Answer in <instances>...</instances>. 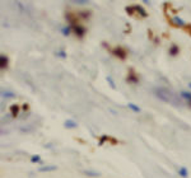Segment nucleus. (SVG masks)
<instances>
[{
    "label": "nucleus",
    "mask_w": 191,
    "mask_h": 178,
    "mask_svg": "<svg viewBox=\"0 0 191 178\" xmlns=\"http://www.w3.org/2000/svg\"><path fill=\"white\" fill-rule=\"evenodd\" d=\"M153 93H154V96L157 97L158 99L163 100V102H166V103H171V105H175V106L181 105V100H180V98H178V96L168 88L155 87L153 89Z\"/></svg>",
    "instance_id": "f257e3e1"
},
{
    "label": "nucleus",
    "mask_w": 191,
    "mask_h": 178,
    "mask_svg": "<svg viewBox=\"0 0 191 178\" xmlns=\"http://www.w3.org/2000/svg\"><path fill=\"white\" fill-rule=\"evenodd\" d=\"M110 52L116 56V57L121 59V60H125L126 56H128V51H126L124 47H120V46L115 47V49H110Z\"/></svg>",
    "instance_id": "f03ea898"
},
{
    "label": "nucleus",
    "mask_w": 191,
    "mask_h": 178,
    "mask_svg": "<svg viewBox=\"0 0 191 178\" xmlns=\"http://www.w3.org/2000/svg\"><path fill=\"white\" fill-rule=\"evenodd\" d=\"M72 29L73 31H74V33L78 36V37H83L84 34H86V28H84L83 26H80V24H78V23H76V24H74V26H72Z\"/></svg>",
    "instance_id": "7ed1b4c3"
},
{
    "label": "nucleus",
    "mask_w": 191,
    "mask_h": 178,
    "mask_svg": "<svg viewBox=\"0 0 191 178\" xmlns=\"http://www.w3.org/2000/svg\"><path fill=\"white\" fill-rule=\"evenodd\" d=\"M128 82L129 83H134V84H138L139 83V76L136 75V73L133 70V69H130L129 70V74H128Z\"/></svg>",
    "instance_id": "20e7f679"
},
{
    "label": "nucleus",
    "mask_w": 191,
    "mask_h": 178,
    "mask_svg": "<svg viewBox=\"0 0 191 178\" xmlns=\"http://www.w3.org/2000/svg\"><path fill=\"white\" fill-rule=\"evenodd\" d=\"M131 7H133V9H135V10H136L138 13H139L142 17H144V18L148 17V13H146V10L142 7V5H139V4H134V5H131Z\"/></svg>",
    "instance_id": "39448f33"
},
{
    "label": "nucleus",
    "mask_w": 191,
    "mask_h": 178,
    "mask_svg": "<svg viewBox=\"0 0 191 178\" xmlns=\"http://www.w3.org/2000/svg\"><path fill=\"white\" fill-rule=\"evenodd\" d=\"M57 167L54 164H50V165H42V167L38 168V172L43 173V172H52V171H56Z\"/></svg>",
    "instance_id": "423d86ee"
},
{
    "label": "nucleus",
    "mask_w": 191,
    "mask_h": 178,
    "mask_svg": "<svg viewBox=\"0 0 191 178\" xmlns=\"http://www.w3.org/2000/svg\"><path fill=\"white\" fill-rule=\"evenodd\" d=\"M172 23H173V24H176V26H178V27H186L185 20L182 19V18H180V17H177V16L172 17Z\"/></svg>",
    "instance_id": "0eeeda50"
},
{
    "label": "nucleus",
    "mask_w": 191,
    "mask_h": 178,
    "mask_svg": "<svg viewBox=\"0 0 191 178\" xmlns=\"http://www.w3.org/2000/svg\"><path fill=\"white\" fill-rule=\"evenodd\" d=\"M180 96H181V98H184V99L186 100L187 103H189V106L191 107V92H189V90H182L181 93H180Z\"/></svg>",
    "instance_id": "6e6552de"
},
{
    "label": "nucleus",
    "mask_w": 191,
    "mask_h": 178,
    "mask_svg": "<svg viewBox=\"0 0 191 178\" xmlns=\"http://www.w3.org/2000/svg\"><path fill=\"white\" fill-rule=\"evenodd\" d=\"M8 64H9V59L7 57V55L1 53V56H0V66H1V69H7Z\"/></svg>",
    "instance_id": "1a4fd4ad"
},
{
    "label": "nucleus",
    "mask_w": 191,
    "mask_h": 178,
    "mask_svg": "<svg viewBox=\"0 0 191 178\" xmlns=\"http://www.w3.org/2000/svg\"><path fill=\"white\" fill-rule=\"evenodd\" d=\"M9 109H10L11 116H13V117H17V116L19 115V112H20V107H19V105H11Z\"/></svg>",
    "instance_id": "9d476101"
},
{
    "label": "nucleus",
    "mask_w": 191,
    "mask_h": 178,
    "mask_svg": "<svg viewBox=\"0 0 191 178\" xmlns=\"http://www.w3.org/2000/svg\"><path fill=\"white\" fill-rule=\"evenodd\" d=\"M178 52H180V49H178V46H177L176 43H172L171 47H169V55L176 56V55H178Z\"/></svg>",
    "instance_id": "9b49d317"
},
{
    "label": "nucleus",
    "mask_w": 191,
    "mask_h": 178,
    "mask_svg": "<svg viewBox=\"0 0 191 178\" xmlns=\"http://www.w3.org/2000/svg\"><path fill=\"white\" fill-rule=\"evenodd\" d=\"M64 126H65L66 129H75V127H78V123L73 120H66L65 122H64Z\"/></svg>",
    "instance_id": "f8f14e48"
},
{
    "label": "nucleus",
    "mask_w": 191,
    "mask_h": 178,
    "mask_svg": "<svg viewBox=\"0 0 191 178\" xmlns=\"http://www.w3.org/2000/svg\"><path fill=\"white\" fill-rule=\"evenodd\" d=\"M1 96L4 98H14L16 97V93L11 90H5V89H3L1 90Z\"/></svg>",
    "instance_id": "ddd939ff"
},
{
    "label": "nucleus",
    "mask_w": 191,
    "mask_h": 178,
    "mask_svg": "<svg viewBox=\"0 0 191 178\" xmlns=\"http://www.w3.org/2000/svg\"><path fill=\"white\" fill-rule=\"evenodd\" d=\"M73 29H72V27L70 26H66V27H61L60 28V32L63 33L64 36H69L70 34V32H72Z\"/></svg>",
    "instance_id": "4468645a"
},
{
    "label": "nucleus",
    "mask_w": 191,
    "mask_h": 178,
    "mask_svg": "<svg viewBox=\"0 0 191 178\" xmlns=\"http://www.w3.org/2000/svg\"><path fill=\"white\" fill-rule=\"evenodd\" d=\"M128 107H129V108L131 109V111L136 112V113H139V112L142 111V109H140V107H139V106H136V105H135V103H131V102H129V103H128Z\"/></svg>",
    "instance_id": "2eb2a0df"
},
{
    "label": "nucleus",
    "mask_w": 191,
    "mask_h": 178,
    "mask_svg": "<svg viewBox=\"0 0 191 178\" xmlns=\"http://www.w3.org/2000/svg\"><path fill=\"white\" fill-rule=\"evenodd\" d=\"M84 174L86 176H90V177H99L101 173L99 172H96V171H84Z\"/></svg>",
    "instance_id": "dca6fc26"
},
{
    "label": "nucleus",
    "mask_w": 191,
    "mask_h": 178,
    "mask_svg": "<svg viewBox=\"0 0 191 178\" xmlns=\"http://www.w3.org/2000/svg\"><path fill=\"white\" fill-rule=\"evenodd\" d=\"M178 174H180L181 177H184V178H186L187 176H189V171H187L185 167H182V168H180L178 169Z\"/></svg>",
    "instance_id": "f3484780"
},
{
    "label": "nucleus",
    "mask_w": 191,
    "mask_h": 178,
    "mask_svg": "<svg viewBox=\"0 0 191 178\" xmlns=\"http://www.w3.org/2000/svg\"><path fill=\"white\" fill-rule=\"evenodd\" d=\"M31 162L32 163H42V159H41L40 155H37V154H34V155L31 156Z\"/></svg>",
    "instance_id": "a211bd4d"
},
{
    "label": "nucleus",
    "mask_w": 191,
    "mask_h": 178,
    "mask_svg": "<svg viewBox=\"0 0 191 178\" xmlns=\"http://www.w3.org/2000/svg\"><path fill=\"white\" fill-rule=\"evenodd\" d=\"M89 16H90V11L89 10H83V11H80V13H79V17L84 18V19H87Z\"/></svg>",
    "instance_id": "6ab92c4d"
},
{
    "label": "nucleus",
    "mask_w": 191,
    "mask_h": 178,
    "mask_svg": "<svg viewBox=\"0 0 191 178\" xmlns=\"http://www.w3.org/2000/svg\"><path fill=\"white\" fill-rule=\"evenodd\" d=\"M106 80L108 82V84H110V87H111V88H112V89H116V84H115L113 79L111 78V76H107V78H106Z\"/></svg>",
    "instance_id": "aec40b11"
},
{
    "label": "nucleus",
    "mask_w": 191,
    "mask_h": 178,
    "mask_svg": "<svg viewBox=\"0 0 191 178\" xmlns=\"http://www.w3.org/2000/svg\"><path fill=\"white\" fill-rule=\"evenodd\" d=\"M106 140H110V138H108V136H106V135L101 136V139H99V142H98V144H99V145H103Z\"/></svg>",
    "instance_id": "412c9836"
},
{
    "label": "nucleus",
    "mask_w": 191,
    "mask_h": 178,
    "mask_svg": "<svg viewBox=\"0 0 191 178\" xmlns=\"http://www.w3.org/2000/svg\"><path fill=\"white\" fill-rule=\"evenodd\" d=\"M56 55H57V56H60V57H63V59H65V57H66V52L64 51V50H60V51H57V52H56Z\"/></svg>",
    "instance_id": "4be33fe9"
},
{
    "label": "nucleus",
    "mask_w": 191,
    "mask_h": 178,
    "mask_svg": "<svg viewBox=\"0 0 191 178\" xmlns=\"http://www.w3.org/2000/svg\"><path fill=\"white\" fill-rule=\"evenodd\" d=\"M189 88L191 89V83H189Z\"/></svg>",
    "instance_id": "5701e85b"
}]
</instances>
